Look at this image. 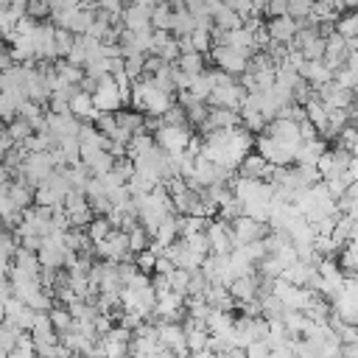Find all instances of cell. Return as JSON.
I'll return each mask as SVG.
<instances>
[{
	"label": "cell",
	"instance_id": "44",
	"mask_svg": "<svg viewBox=\"0 0 358 358\" xmlns=\"http://www.w3.org/2000/svg\"><path fill=\"white\" fill-rule=\"evenodd\" d=\"M207 285H210V282H207V277L201 274V268H196V271H190V277H187V288H185V296H201Z\"/></svg>",
	"mask_w": 358,
	"mask_h": 358
},
{
	"label": "cell",
	"instance_id": "41",
	"mask_svg": "<svg viewBox=\"0 0 358 358\" xmlns=\"http://www.w3.org/2000/svg\"><path fill=\"white\" fill-rule=\"evenodd\" d=\"M355 126L352 123H347L338 134H336V148H341V151H347V154H355Z\"/></svg>",
	"mask_w": 358,
	"mask_h": 358
},
{
	"label": "cell",
	"instance_id": "53",
	"mask_svg": "<svg viewBox=\"0 0 358 358\" xmlns=\"http://www.w3.org/2000/svg\"><path fill=\"white\" fill-rule=\"evenodd\" d=\"M173 268H176V266H173V263H171L165 255H159V257L154 260V271H151V274H165V277H168Z\"/></svg>",
	"mask_w": 358,
	"mask_h": 358
},
{
	"label": "cell",
	"instance_id": "33",
	"mask_svg": "<svg viewBox=\"0 0 358 358\" xmlns=\"http://www.w3.org/2000/svg\"><path fill=\"white\" fill-rule=\"evenodd\" d=\"M8 137H11V143L14 145H20V143H25L31 134H34V129H31V123L28 120H22V117H14L11 123H6V129H3Z\"/></svg>",
	"mask_w": 358,
	"mask_h": 358
},
{
	"label": "cell",
	"instance_id": "3",
	"mask_svg": "<svg viewBox=\"0 0 358 358\" xmlns=\"http://www.w3.org/2000/svg\"><path fill=\"white\" fill-rule=\"evenodd\" d=\"M190 134H193L190 126H165L162 123L151 137H154V145L162 148L165 154H182L187 140H190Z\"/></svg>",
	"mask_w": 358,
	"mask_h": 358
},
{
	"label": "cell",
	"instance_id": "54",
	"mask_svg": "<svg viewBox=\"0 0 358 358\" xmlns=\"http://www.w3.org/2000/svg\"><path fill=\"white\" fill-rule=\"evenodd\" d=\"M98 8H103V11L112 14V17H120V11H123V0H98Z\"/></svg>",
	"mask_w": 358,
	"mask_h": 358
},
{
	"label": "cell",
	"instance_id": "13",
	"mask_svg": "<svg viewBox=\"0 0 358 358\" xmlns=\"http://www.w3.org/2000/svg\"><path fill=\"white\" fill-rule=\"evenodd\" d=\"M263 28H266V34H268V42H277V45H291V39H294V34H296V22L288 17V14H282V17H268V22H263Z\"/></svg>",
	"mask_w": 358,
	"mask_h": 358
},
{
	"label": "cell",
	"instance_id": "56",
	"mask_svg": "<svg viewBox=\"0 0 358 358\" xmlns=\"http://www.w3.org/2000/svg\"><path fill=\"white\" fill-rule=\"evenodd\" d=\"M313 137H319V131L308 120H299V140H313Z\"/></svg>",
	"mask_w": 358,
	"mask_h": 358
},
{
	"label": "cell",
	"instance_id": "63",
	"mask_svg": "<svg viewBox=\"0 0 358 358\" xmlns=\"http://www.w3.org/2000/svg\"><path fill=\"white\" fill-rule=\"evenodd\" d=\"M42 3H48V0H42Z\"/></svg>",
	"mask_w": 358,
	"mask_h": 358
},
{
	"label": "cell",
	"instance_id": "30",
	"mask_svg": "<svg viewBox=\"0 0 358 358\" xmlns=\"http://www.w3.org/2000/svg\"><path fill=\"white\" fill-rule=\"evenodd\" d=\"M176 238H179V232H176V218H173V215H168V218L154 229V235H151V241H157L159 246H171Z\"/></svg>",
	"mask_w": 358,
	"mask_h": 358
},
{
	"label": "cell",
	"instance_id": "11",
	"mask_svg": "<svg viewBox=\"0 0 358 358\" xmlns=\"http://www.w3.org/2000/svg\"><path fill=\"white\" fill-rule=\"evenodd\" d=\"M34 316H36V310H31V308H28L25 302H20L17 296H8V299L3 302V319H6V322H11V324H17L22 333H28V330H31Z\"/></svg>",
	"mask_w": 358,
	"mask_h": 358
},
{
	"label": "cell",
	"instance_id": "52",
	"mask_svg": "<svg viewBox=\"0 0 358 358\" xmlns=\"http://www.w3.org/2000/svg\"><path fill=\"white\" fill-rule=\"evenodd\" d=\"M243 352H246V358H271V350L266 347V341H252Z\"/></svg>",
	"mask_w": 358,
	"mask_h": 358
},
{
	"label": "cell",
	"instance_id": "1",
	"mask_svg": "<svg viewBox=\"0 0 358 358\" xmlns=\"http://www.w3.org/2000/svg\"><path fill=\"white\" fill-rule=\"evenodd\" d=\"M53 168H56L53 154H50V151H36V154H25V157H22V165H20L17 176L25 179L31 187H36V185H42V182L50 176Z\"/></svg>",
	"mask_w": 358,
	"mask_h": 358
},
{
	"label": "cell",
	"instance_id": "60",
	"mask_svg": "<svg viewBox=\"0 0 358 358\" xmlns=\"http://www.w3.org/2000/svg\"><path fill=\"white\" fill-rule=\"evenodd\" d=\"M215 358H246V352L243 350H238V347H227L221 355H215Z\"/></svg>",
	"mask_w": 358,
	"mask_h": 358
},
{
	"label": "cell",
	"instance_id": "15",
	"mask_svg": "<svg viewBox=\"0 0 358 358\" xmlns=\"http://www.w3.org/2000/svg\"><path fill=\"white\" fill-rule=\"evenodd\" d=\"M28 338L34 341V350H42V347H50V344L59 341V336H56V330H53L48 313H36V316H34V324H31V330H28Z\"/></svg>",
	"mask_w": 358,
	"mask_h": 358
},
{
	"label": "cell",
	"instance_id": "12",
	"mask_svg": "<svg viewBox=\"0 0 358 358\" xmlns=\"http://www.w3.org/2000/svg\"><path fill=\"white\" fill-rule=\"evenodd\" d=\"M45 129L53 137V143L64 140V137H76L81 129V120H76L73 115H45Z\"/></svg>",
	"mask_w": 358,
	"mask_h": 358
},
{
	"label": "cell",
	"instance_id": "10",
	"mask_svg": "<svg viewBox=\"0 0 358 358\" xmlns=\"http://www.w3.org/2000/svg\"><path fill=\"white\" fill-rule=\"evenodd\" d=\"M271 168L274 165H268L257 151H249L241 162H238V168H235V176H241V179H257V182H268V176H271Z\"/></svg>",
	"mask_w": 358,
	"mask_h": 358
},
{
	"label": "cell",
	"instance_id": "50",
	"mask_svg": "<svg viewBox=\"0 0 358 358\" xmlns=\"http://www.w3.org/2000/svg\"><path fill=\"white\" fill-rule=\"evenodd\" d=\"M310 3L308 0H288V17L291 20H308Z\"/></svg>",
	"mask_w": 358,
	"mask_h": 358
},
{
	"label": "cell",
	"instance_id": "55",
	"mask_svg": "<svg viewBox=\"0 0 358 358\" xmlns=\"http://www.w3.org/2000/svg\"><path fill=\"white\" fill-rule=\"evenodd\" d=\"M25 6H28V0H8V14L14 20H20V17H25Z\"/></svg>",
	"mask_w": 358,
	"mask_h": 358
},
{
	"label": "cell",
	"instance_id": "35",
	"mask_svg": "<svg viewBox=\"0 0 358 358\" xmlns=\"http://www.w3.org/2000/svg\"><path fill=\"white\" fill-rule=\"evenodd\" d=\"M171 6L168 3H159V6H154L151 8V28L154 31H168L171 34Z\"/></svg>",
	"mask_w": 358,
	"mask_h": 358
},
{
	"label": "cell",
	"instance_id": "61",
	"mask_svg": "<svg viewBox=\"0 0 358 358\" xmlns=\"http://www.w3.org/2000/svg\"><path fill=\"white\" fill-rule=\"evenodd\" d=\"M11 296V285H8V277H0V302H6Z\"/></svg>",
	"mask_w": 358,
	"mask_h": 358
},
{
	"label": "cell",
	"instance_id": "37",
	"mask_svg": "<svg viewBox=\"0 0 358 358\" xmlns=\"http://www.w3.org/2000/svg\"><path fill=\"white\" fill-rule=\"evenodd\" d=\"M20 336H22V330L17 327V324H11V322H6L3 319V324H0V350H14V344L20 341Z\"/></svg>",
	"mask_w": 358,
	"mask_h": 358
},
{
	"label": "cell",
	"instance_id": "45",
	"mask_svg": "<svg viewBox=\"0 0 358 358\" xmlns=\"http://www.w3.org/2000/svg\"><path fill=\"white\" fill-rule=\"evenodd\" d=\"M6 358H36V350H34V341L22 333L20 336V341L14 344V350H8V355Z\"/></svg>",
	"mask_w": 358,
	"mask_h": 358
},
{
	"label": "cell",
	"instance_id": "20",
	"mask_svg": "<svg viewBox=\"0 0 358 358\" xmlns=\"http://www.w3.org/2000/svg\"><path fill=\"white\" fill-rule=\"evenodd\" d=\"M6 193H8V199H11V204L22 213V210H28L31 204H34V187L25 182V179H14V182H8L6 185Z\"/></svg>",
	"mask_w": 358,
	"mask_h": 358
},
{
	"label": "cell",
	"instance_id": "7",
	"mask_svg": "<svg viewBox=\"0 0 358 358\" xmlns=\"http://www.w3.org/2000/svg\"><path fill=\"white\" fill-rule=\"evenodd\" d=\"M157 338L159 344L176 355V358H187V347H185V330L179 322H157Z\"/></svg>",
	"mask_w": 358,
	"mask_h": 358
},
{
	"label": "cell",
	"instance_id": "48",
	"mask_svg": "<svg viewBox=\"0 0 358 358\" xmlns=\"http://www.w3.org/2000/svg\"><path fill=\"white\" fill-rule=\"evenodd\" d=\"M112 173H115L120 182H129V179H131V173H134L131 159H129V157H117V159L112 162Z\"/></svg>",
	"mask_w": 358,
	"mask_h": 358
},
{
	"label": "cell",
	"instance_id": "59",
	"mask_svg": "<svg viewBox=\"0 0 358 358\" xmlns=\"http://www.w3.org/2000/svg\"><path fill=\"white\" fill-rule=\"evenodd\" d=\"M11 64H14V62H11V56H8V48H3V45H0V73H3V70H8Z\"/></svg>",
	"mask_w": 358,
	"mask_h": 358
},
{
	"label": "cell",
	"instance_id": "14",
	"mask_svg": "<svg viewBox=\"0 0 358 358\" xmlns=\"http://www.w3.org/2000/svg\"><path fill=\"white\" fill-rule=\"evenodd\" d=\"M235 126H241L238 109H215V106H207V117H204V123L199 129L207 134L213 129H235Z\"/></svg>",
	"mask_w": 358,
	"mask_h": 358
},
{
	"label": "cell",
	"instance_id": "62",
	"mask_svg": "<svg viewBox=\"0 0 358 358\" xmlns=\"http://www.w3.org/2000/svg\"><path fill=\"white\" fill-rule=\"evenodd\" d=\"M134 3H143V0H123V6H134Z\"/></svg>",
	"mask_w": 358,
	"mask_h": 358
},
{
	"label": "cell",
	"instance_id": "6",
	"mask_svg": "<svg viewBox=\"0 0 358 358\" xmlns=\"http://www.w3.org/2000/svg\"><path fill=\"white\" fill-rule=\"evenodd\" d=\"M266 229H268L266 224H260V221H252V218H246V215H238V218H232V221H229L232 249H235V246H246V243H252V241H263Z\"/></svg>",
	"mask_w": 358,
	"mask_h": 358
},
{
	"label": "cell",
	"instance_id": "40",
	"mask_svg": "<svg viewBox=\"0 0 358 358\" xmlns=\"http://www.w3.org/2000/svg\"><path fill=\"white\" fill-rule=\"evenodd\" d=\"M143 59H145V53H134V56H126L123 59V76L129 81H137L143 76Z\"/></svg>",
	"mask_w": 358,
	"mask_h": 358
},
{
	"label": "cell",
	"instance_id": "47",
	"mask_svg": "<svg viewBox=\"0 0 358 358\" xmlns=\"http://www.w3.org/2000/svg\"><path fill=\"white\" fill-rule=\"evenodd\" d=\"M25 14H28L31 20L42 22V20H48V17H50V6H48V3H42V0H28Z\"/></svg>",
	"mask_w": 358,
	"mask_h": 358
},
{
	"label": "cell",
	"instance_id": "64",
	"mask_svg": "<svg viewBox=\"0 0 358 358\" xmlns=\"http://www.w3.org/2000/svg\"><path fill=\"white\" fill-rule=\"evenodd\" d=\"M338 358H341V355H338Z\"/></svg>",
	"mask_w": 358,
	"mask_h": 358
},
{
	"label": "cell",
	"instance_id": "49",
	"mask_svg": "<svg viewBox=\"0 0 358 358\" xmlns=\"http://www.w3.org/2000/svg\"><path fill=\"white\" fill-rule=\"evenodd\" d=\"M187 277H190V271H185V268H173V271L168 274L171 291H176V294H182V296H185V288H187Z\"/></svg>",
	"mask_w": 358,
	"mask_h": 358
},
{
	"label": "cell",
	"instance_id": "5",
	"mask_svg": "<svg viewBox=\"0 0 358 358\" xmlns=\"http://www.w3.org/2000/svg\"><path fill=\"white\" fill-rule=\"evenodd\" d=\"M252 145L257 148V154H260L268 165H282V168H288V165L294 162V151H296V148L282 145V143H277V140H271V137H266V134H260L257 140H252Z\"/></svg>",
	"mask_w": 358,
	"mask_h": 358
},
{
	"label": "cell",
	"instance_id": "27",
	"mask_svg": "<svg viewBox=\"0 0 358 358\" xmlns=\"http://www.w3.org/2000/svg\"><path fill=\"white\" fill-rule=\"evenodd\" d=\"M173 64H176V70H182V73H187V76H199V73L207 67V59H204V53L190 50V53H179V59H176Z\"/></svg>",
	"mask_w": 358,
	"mask_h": 358
},
{
	"label": "cell",
	"instance_id": "29",
	"mask_svg": "<svg viewBox=\"0 0 358 358\" xmlns=\"http://www.w3.org/2000/svg\"><path fill=\"white\" fill-rule=\"evenodd\" d=\"M333 28H336V34H338L341 39H355V36H358V17H355V11H341V14L336 17Z\"/></svg>",
	"mask_w": 358,
	"mask_h": 358
},
{
	"label": "cell",
	"instance_id": "9",
	"mask_svg": "<svg viewBox=\"0 0 358 358\" xmlns=\"http://www.w3.org/2000/svg\"><path fill=\"white\" fill-rule=\"evenodd\" d=\"M241 98H243V90L238 87V81H232V84L213 87L204 103L207 106H215V109H238L241 106Z\"/></svg>",
	"mask_w": 358,
	"mask_h": 358
},
{
	"label": "cell",
	"instance_id": "22",
	"mask_svg": "<svg viewBox=\"0 0 358 358\" xmlns=\"http://www.w3.org/2000/svg\"><path fill=\"white\" fill-rule=\"evenodd\" d=\"M204 302L213 308V310H232L235 308V299L229 296V291L224 285H207L204 288Z\"/></svg>",
	"mask_w": 358,
	"mask_h": 358
},
{
	"label": "cell",
	"instance_id": "17",
	"mask_svg": "<svg viewBox=\"0 0 358 358\" xmlns=\"http://www.w3.org/2000/svg\"><path fill=\"white\" fill-rule=\"evenodd\" d=\"M67 112H70L76 120H81V123H92V120L98 117V112H95V106H92V98H90V92H84V90H76V92L67 98Z\"/></svg>",
	"mask_w": 358,
	"mask_h": 358
},
{
	"label": "cell",
	"instance_id": "39",
	"mask_svg": "<svg viewBox=\"0 0 358 358\" xmlns=\"http://www.w3.org/2000/svg\"><path fill=\"white\" fill-rule=\"evenodd\" d=\"M182 241H185V246H187L193 255H199V257H207V255H210V243H207V235H204V232L185 235Z\"/></svg>",
	"mask_w": 358,
	"mask_h": 358
},
{
	"label": "cell",
	"instance_id": "51",
	"mask_svg": "<svg viewBox=\"0 0 358 358\" xmlns=\"http://www.w3.org/2000/svg\"><path fill=\"white\" fill-rule=\"evenodd\" d=\"M162 123H165V126H187L182 106H179V103H173V106H171V109L162 115Z\"/></svg>",
	"mask_w": 358,
	"mask_h": 358
},
{
	"label": "cell",
	"instance_id": "18",
	"mask_svg": "<svg viewBox=\"0 0 358 358\" xmlns=\"http://www.w3.org/2000/svg\"><path fill=\"white\" fill-rule=\"evenodd\" d=\"M257 285H260L257 274H243V277H232L229 285H227V291H229V296L235 302H246V299H255L257 296Z\"/></svg>",
	"mask_w": 358,
	"mask_h": 358
},
{
	"label": "cell",
	"instance_id": "4",
	"mask_svg": "<svg viewBox=\"0 0 358 358\" xmlns=\"http://www.w3.org/2000/svg\"><path fill=\"white\" fill-rule=\"evenodd\" d=\"M210 59H213V64H215L218 70H224L227 76H241V73H246V62H249L246 53H241V50H235V48H229V45H213V48H210Z\"/></svg>",
	"mask_w": 358,
	"mask_h": 358
},
{
	"label": "cell",
	"instance_id": "25",
	"mask_svg": "<svg viewBox=\"0 0 358 358\" xmlns=\"http://www.w3.org/2000/svg\"><path fill=\"white\" fill-rule=\"evenodd\" d=\"M36 260H39V268H62L64 266V246L42 243L36 252Z\"/></svg>",
	"mask_w": 358,
	"mask_h": 358
},
{
	"label": "cell",
	"instance_id": "8",
	"mask_svg": "<svg viewBox=\"0 0 358 358\" xmlns=\"http://www.w3.org/2000/svg\"><path fill=\"white\" fill-rule=\"evenodd\" d=\"M207 243H210V255H229L232 252V235H229V224L221 218H210V224L204 227Z\"/></svg>",
	"mask_w": 358,
	"mask_h": 358
},
{
	"label": "cell",
	"instance_id": "43",
	"mask_svg": "<svg viewBox=\"0 0 358 358\" xmlns=\"http://www.w3.org/2000/svg\"><path fill=\"white\" fill-rule=\"evenodd\" d=\"M73 39H76V36H73L70 31H64V28H56V31H53V45H56V56H59V59H64V56L70 53Z\"/></svg>",
	"mask_w": 358,
	"mask_h": 358
},
{
	"label": "cell",
	"instance_id": "58",
	"mask_svg": "<svg viewBox=\"0 0 358 358\" xmlns=\"http://www.w3.org/2000/svg\"><path fill=\"white\" fill-rule=\"evenodd\" d=\"M8 271H11V255L0 252V277H8Z\"/></svg>",
	"mask_w": 358,
	"mask_h": 358
},
{
	"label": "cell",
	"instance_id": "32",
	"mask_svg": "<svg viewBox=\"0 0 358 358\" xmlns=\"http://www.w3.org/2000/svg\"><path fill=\"white\" fill-rule=\"evenodd\" d=\"M213 28H218V31H235V28H241V17H238L232 8L221 6V8L213 14Z\"/></svg>",
	"mask_w": 358,
	"mask_h": 358
},
{
	"label": "cell",
	"instance_id": "19",
	"mask_svg": "<svg viewBox=\"0 0 358 358\" xmlns=\"http://www.w3.org/2000/svg\"><path fill=\"white\" fill-rule=\"evenodd\" d=\"M327 151V143L322 137H313V140H302L294 151V165H316V159Z\"/></svg>",
	"mask_w": 358,
	"mask_h": 358
},
{
	"label": "cell",
	"instance_id": "24",
	"mask_svg": "<svg viewBox=\"0 0 358 358\" xmlns=\"http://www.w3.org/2000/svg\"><path fill=\"white\" fill-rule=\"evenodd\" d=\"M115 126L123 129L129 137H131V134H140V131H143V115L134 112V109H117V112H115Z\"/></svg>",
	"mask_w": 358,
	"mask_h": 358
},
{
	"label": "cell",
	"instance_id": "46",
	"mask_svg": "<svg viewBox=\"0 0 358 358\" xmlns=\"http://www.w3.org/2000/svg\"><path fill=\"white\" fill-rule=\"evenodd\" d=\"M154 260H157V257H154L148 249L131 255V263L137 266V271H143V274H148V277H151V271H154Z\"/></svg>",
	"mask_w": 358,
	"mask_h": 358
},
{
	"label": "cell",
	"instance_id": "38",
	"mask_svg": "<svg viewBox=\"0 0 358 358\" xmlns=\"http://www.w3.org/2000/svg\"><path fill=\"white\" fill-rule=\"evenodd\" d=\"M48 319H50V324H53V330H56V336H59V333H64V330L70 327V322H73L64 305H53V308L48 310Z\"/></svg>",
	"mask_w": 358,
	"mask_h": 358
},
{
	"label": "cell",
	"instance_id": "36",
	"mask_svg": "<svg viewBox=\"0 0 358 358\" xmlns=\"http://www.w3.org/2000/svg\"><path fill=\"white\" fill-rule=\"evenodd\" d=\"M238 115H241V129H246L249 134H263L268 120L260 112H238Z\"/></svg>",
	"mask_w": 358,
	"mask_h": 358
},
{
	"label": "cell",
	"instance_id": "42",
	"mask_svg": "<svg viewBox=\"0 0 358 358\" xmlns=\"http://www.w3.org/2000/svg\"><path fill=\"white\" fill-rule=\"evenodd\" d=\"M126 241H129V252L134 255V252H143V249L148 246V241H151V238H148V232L137 224L134 229H129V232H126Z\"/></svg>",
	"mask_w": 358,
	"mask_h": 358
},
{
	"label": "cell",
	"instance_id": "2",
	"mask_svg": "<svg viewBox=\"0 0 358 358\" xmlns=\"http://www.w3.org/2000/svg\"><path fill=\"white\" fill-rule=\"evenodd\" d=\"M90 98H92L95 112H109V115H115L117 109H123L120 90H117V84H115L112 76H103L101 81H95V90L90 92Z\"/></svg>",
	"mask_w": 358,
	"mask_h": 358
},
{
	"label": "cell",
	"instance_id": "31",
	"mask_svg": "<svg viewBox=\"0 0 358 358\" xmlns=\"http://www.w3.org/2000/svg\"><path fill=\"white\" fill-rule=\"evenodd\" d=\"M210 310H213V308L204 302V296H185V316H187V319L204 324V319H207Z\"/></svg>",
	"mask_w": 358,
	"mask_h": 358
},
{
	"label": "cell",
	"instance_id": "23",
	"mask_svg": "<svg viewBox=\"0 0 358 358\" xmlns=\"http://www.w3.org/2000/svg\"><path fill=\"white\" fill-rule=\"evenodd\" d=\"M50 70H53L56 78H62V81L70 84V87H78L81 78H84V70L76 67V64H70V62H64V59H56V62L50 64Z\"/></svg>",
	"mask_w": 358,
	"mask_h": 358
},
{
	"label": "cell",
	"instance_id": "28",
	"mask_svg": "<svg viewBox=\"0 0 358 358\" xmlns=\"http://www.w3.org/2000/svg\"><path fill=\"white\" fill-rule=\"evenodd\" d=\"M196 28V20L190 11L185 8H176L171 14V36H190V31Z\"/></svg>",
	"mask_w": 358,
	"mask_h": 358
},
{
	"label": "cell",
	"instance_id": "21",
	"mask_svg": "<svg viewBox=\"0 0 358 358\" xmlns=\"http://www.w3.org/2000/svg\"><path fill=\"white\" fill-rule=\"evenodd\" d=\"M299 78H302V81H308V84L316 90V87H322V84L333 81V73H330L322 62H305V64L299 67Z\"/></svg>",
	"mask_w": 358,
	"mask_h": 358
},
{
	"label": "cell",
	"instance_id": "16",
	"mask_svg": "<svg viewBox=\"0 0 358 358\" xmlns=\"http://www.w3.org/2000/svg\"><path fill=\"white\" fill-rule=\"evenodd\" d=\"M120 25H123L126 31H145V28H151V8L143 6V3L123 6V11H120Z\"/></svg>",
	"mask_w": 358,
	"mask_h": 358
},
{
	"label": "cell",
	"instance_id": "26",
	"mask_svg": "<svg viewBox=\"0 0 358 358\" xmlns=\"http://www.w3.org/2000/svg\"><path fill=\"white\" fill-rule=\"evenodd\" d=\"M313 274V266H308V263H291L288 268H282V274H280V280L282 282H288V285H299V288H305V282H308V277Z\"/></svg>",
	"mask_w": 358,
	"mask_h": 358
},
{
	"label": "cell",
	"instance_id": "57",
	"mask_svg": "<svg viewBox=\"0 0 358 358\" xmlns=\"http://www.w3.org/2000/svg\"><path fill=\"white\" fill-rule=\"evenodd\" d=\"M338 355L341 358H358V344H341L338 347Z\"/></svg>",
	"mask_w": 358,
	"mask_h": 358
},
{
	"label": "cell",
	"instance_id": "34",
	"mask_svg": "<svg viewBox=\"0 0 358 358\" xmlns=\"http://www.w3.org/2000/svg\"><path fill=\"white\" fill-rule=\"evenodd\" d=\"M84 232H87V238L92 241V243H98V241H103V238H109V232H112V224L106 221V215H95L87 227H84Z\"/></svg>",
	"mask_w": 358,
	"mask_h": 358
}]
</instances>
